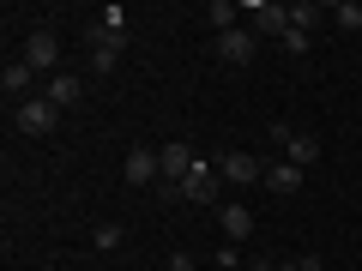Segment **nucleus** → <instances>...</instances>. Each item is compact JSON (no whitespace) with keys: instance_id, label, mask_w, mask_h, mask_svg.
<instances>
[{"instance_id":"f257e3e1","label":"nucleus","mask_w":362,"mask_h":271,"mask_svg":"<svg viewBox=\"0 0 362 271\" xmlns=\"http://www.w3.org/2000/svg\"><path fill=\"white\" fill-rule=\"evenodd\" d=\"M223 187H230V181L218 175V163H206V157H199V163L187 169V181H181V187H163V199H187V205H218V199H223Z\"/></svg>"},{"instance_id":"f03ea898","label":"nucleus","mask_w":362,"mask_h":271,"mask_svg":"<svg viewBox=\"0 0 362 271\" xmlns=\"http://www.w3.org/2000/svg\"><path fill=\"white\" fill-rule=\"evenodd\" d=\"M54 121H61V109H54L42 90H37V97H25V103H13V127L25 133V139H49Z\"/></svg>"},{"instance_id":"7ed1b4c3","label":"nucleus","mask_w":362,"mask_h":271,"mask_svg":"<svg viewBox=\"0 0 362 271\" xmlns=\"http://www.w3.org/2000/svg\"><path fill=\"white\" fill-rule=\"evenodd\" d=\"M25 66L42 73V78L66 73V66H61V37H54V30H30V37H25Z\"/></svg>"},{"instance_id":"20e7f679","label":"nucleus","mask_w":362,"mask_h":271,"mask_svg":"<svg viewBox=\"0 0 362 271\" xmlns=\"http://www.w3.org/2000/svg\"><path fill=\"white\" fill-rule=\"evenodd\" d=\"M242 18L254 37H284L290 30V6H278V0H242Z\"/></svg>"},{"instance_id":"39448f33","label":"nucleus","mask_w":362,"mask_h":271,"mask_svg":"<svg viewBox=\"0 0 362 271\" xmlns=\"http://www.w3.org/2000/svg\"><path fill=\"white\" fill-rule=\"evenodd\" d=\"M272 145H278V151H284V163H296V169H308L314 157H320V139H314V133L284 127V121H272Z\"/></svg>"},{"instance_id":"423d86ee","label":"nucleus","mask_w":362,"mask_h":271,"mask_svg":"<svg viewBox=\"0 0 362 271\" xmlns=\"http://www.w3.org/2000/svg\"><path fill=\"white\" fill-rule=\"evenodd\" d=\"M194 163H199V157H194V145H181V139L157 145V169H163V187H181Z\"/></svg>"},{"instance_id":"0eeeda50","label":"nucleus","mask_w":362,"mask_h":271,"mask_svg":"<svg viewBox=\"0 0 362 271\" xmlns=\"http://www.w3.org/2000/svg\"><path fill=\"white\" fill-rule=\"evenodd\" d=\"M218 163V175L230 181V187H247V181H266V163L259 157H247V151H223V157H211Z\"/></svg>"},{"instance_id":"6e6552de","label":"nucleus","mask_w":362,"mask_h":271,"mask_svg":"<svg viewBox=\"0 0 362 271\" xmlns=\"http://www.w3.org/2000/svg\"><path fill=\"white\" fill-rule=\"evenodd\" d=\"M85 37H90V61H85V66H90L97 78H109V73H115V61H121V37H109L103 25H90Z\"/></svg>"},{"instance_id":"1a4fd4ad","label":"nucleus","mask_w":362,"mask_h":271,"mask_svg":"<svg viewBox=\"0 0 362 271\" xmlns=\"http://www.w3.org/2000/svg\"><path fill=\"white\" fill-rule=\"evenodd\" d=\"M121 175H127V187H151V181H163L157 151H151V145H133V151L121 157Z\"/></svg>"},{"instance_id":"9d476101","label":"nucleus","mask_w":362,"mask_h":271,"mask_svg":"<svg viewBox=\"0 0 362 271\" xmlns=\"http://www.w3.org/2000/svg\"><path fill=\"white\" fill-rule=\"evenodd\" d=\"M30 85H37V73H30V66H25V54H18V61H6V66H0V90H6V103H13V97H18V103H25V97H37V90H30Z\"/></svg>"},{"instance_id":"9b49d317","label":"nucleus","mask_w":362,"mask_h":271,"mask_svg":"<svg viewBox=\"0 0 362 271\" xmlns=\"http://www.w3.org/2000/svg\"><path fill=\"white\" fill-rule=\"evenodd\" d=\"M254 49H259L254 30H230V37H218V61L223 66H247V61H254Z\"/></svg>"},{"instance_id":"f8f14e48","label":"nucleus","mask_w":362,"mask_h":271,"mask_svg":"<svg viewBox=\"0 0 362 271\" xmlns=\"http://www.w3.org/2000/svg\"><path fill=\"white\" fill-rule=\"evenodd\" d=\"M42 97H49L54 109H73L78 97H85V78L78 73H54V78H42Z\"/></svg>"},{"instance_id":"ddd939ff","label":"nucleus","mask_w":362,"mask_h":271,"mask_svg":"<svg viewBox=\"0 0 362 271\" xmlns=\"http://www.w3.org/2000/svg\"><path fill=\"white\" fill-rule=\"evenodd\" d=\"M218 223H223V241H235V247L254 235V211L235 205V199H230V205H218Z\"/></svg>"},{"instance_id":"4468645a","label":"nucleus","mask_w":362,"mask_h":271,"mask_svg":"<svg viewBox=\"0 0 362 271\" xmlns=\"http://www.w3.org/2000/svg\"><path fill=\"white\" fill-rule=\"evenodd\" d=\"M266 193H278V199H290V193H302V169L296 163H266V181H259Z\"/></svg>"},{"instance_id":"2eb2a0df","label":"nucleus","mask_w":362,"mask_h":271,"mask_svg":"<svg viewBox=\"0 0 362 271\" xmlns=\"http://www.w3.org/2000/svg\"><path fill=\"white\" fill-rule=\"evenodd\" d=\"M206 25H211V37L242 30V0H211V6H206Z\"/></svg>"},{"instance_id":"dca6fc26","label":"nucleus","mask_w":362,"mask_h":271,"mask_svg":"<svg viewBox=\"0 0 362 271\" xmlns=\"http://www.w3.org/2000/svg\"><path fill=\"white\" fill-rule=\"evenodd\" d=\"M320 18H332V6H314V0H296V6H290V25L308 30V37H314V25H320Z\"/></svg>"},{"instance_id":"f3484780","label":"nucleus","mask_w":362,"mask_h":271,"mask_svg":"<svg viewBox=\"0 0 362 271\" xmlns=\"http://www.w3.org/2000/svg\"><path fill=\"white\" fill-rule=\"evenodd\" d=\"M332 25L356 37V30H362V6H356V0H338V6H332Z\"/></svg>"},{"instance_id":"a211bd4d","label":"nucleus","mask_w":362,"mask_h":271,"mask_svg":"<svg viewBox=\"0 0 362 271\" xmlns=\"http://www.w3.org/2000/svg\"><path fill=\"white\" fill-rule=\"evenodd\" d=\"M90 241L103 247V253H115V247L127 241V229H121V223H97V235H90Z\"/></svg>"},{"instance_id":"6ab92c4d","label":"nucleus","mask_w":362,"mask_h":271,"mask_svg":"<svg viewBox=\"0 0 362 271\" xmlns=\"http://www.w3.org/2000/svg\"><path fill=\"white\" fill-rule=\"evenodd\" d=\"M97 25H103L109 37H127V13H121V6H103V18H97Z\"/></svg>"},{"instance_id":"aec40b11","label":"nucleus","mask_w":362,"mask_h":271,"mask_svg":"<svg viewBox=\"0 0 362 271\" xmlns=\"http://www.w3.org/2000/svg\"><path fill=\"white\" fill-rule=\"evenodd\" d=\"M278 42H284L290 54H308V49H314V37H308V30H296V25H290V30H284V37H278Z\"/></svg>"},{"instance_id":"412c9836","label":"nucleus","mask_w":362,"mask_h":271,"mask_svg":"<svg viewBox=\"0 0 362 271\" xmlns=\"http://www.w3.org/2000/svg\"><path fill=\"white\" fill-rule=\"evenodd\" d=\"M211 265H218V271H235V265H242V253H235V241H223L218 253H211Z\"/></svg>"},{"instance_id":"4be33fe9","label":"nucleus","mask_w":362,"mask_h":271,"mask_svg":"<svg viewBox=\"0 0 362 271\" xmlns=\"http://www.w3.org/2000/svg\"><path fill=\"white\" fill-rule=\"evenodd\" d=\"M296 271H326V259H314V253H302V259H296Z\"/></svg>"},{"instance_id":"5701e85b","label":"nucleus","mask_w":362,"mask_h":271,"mask_svg":"<svg viewBox=\"0 0 362 271\" xmlns=\"http://www.w3.org/2000/svg\"><path fill=\"white\" fill-rule=\"evenodd\" d=\"M157 271H175V265H169V259H163V265H157Z\"/></svg>"},{"instance_id":"b1692460","label":"nucleus","mask_w":362,"mask_h":271,"mask_svg":"<svg viewBox=\"0 0 362 271\" xmlns=\"http://www.w3.org/2000/svg\"><path fill=\"white\" fill-rule=\"evenodd\" d=\"M211 271H218V265H211Z\"/></svg>"}]
</instances>
